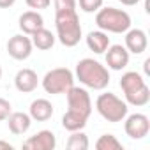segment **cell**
<instances>
[{"mask_svg":"<svg viewBox=\"0 0 150 150\" xmlns=\"http://www.w3.org/2000/svg\"><path fill=\"white\" fill-rule=\"evenodd\" d=\"M11 111H13L11 103H9L7 99H2V97H0V120H6V118L11 115Z\"/></svg>","mask_w":150,"mask_h":150,"instance_id":"d4e9b609","label":"cell"},{"mask_svg":"<svg viewBox=\"0 0 150 150\" xmlns=\"http://www.w3.org/2000/svg\"><path fill=\"white\" fill-rule=\"evenodd\" d=\"M28 115L35 122H46L53 117V104L48 99H35L30 104Z\"/></svg>","mask_w":150,"mask_h":150,"instance_id":"2e32d148","label":"cell"},{"mask_svg":"<svg viewBox=\"0 0 150 150\" xmlns=\"http://www.w3.org/2000/svg\"><path fill=\"white\" fill-rule=\"evenodd\" d=\"M118 2H120L122 6H129V7H131V6H136L139 0H118Z\"/></svg>","mask_w":150,"mask_h":150,"instance_id":"83f0119b","label":"cell"},{"mask_svg":"<svg viewBox=\"0 0 150 150\" xmlns=\"http://www.w3.org/2000/svg\"><path fill=\"white\" fill-rule=\"evenodd\" d=\"M120 88L125 96V103L131 106H146L150 101V88L145 78L136 71H127L120 78Z\"/></svg>","mask_w":150,"mask_h":150,"instance_id":"3957f363","label":"cell"},{"mask_svg":"<svg viewBox=\"0 0 150 150\" xmlns=\"http://www.w3.org/2000/svg\"><path fill=\"white\" fill-rule=\"evenodd\" d=\"M41 83L46 94H51V96L65 94L74 85V74L67 67H55L44 74Z\"/></svg>","mask_w":150,"mask_h":150,"instance_id":"8992f818","label":"cell"},{"mask_svg":"<svg viewBox=\"0 0 150 150\" xmlns=\"http://www.w3.org/2000/svg\"><path fill=\"white\" fill-rule=\"evenodd\" d=\"M69 150H87L88 148V136L83 131H74L67 139Z\"/></svg>","mask_w":150,"mask_h":150,"instance_id":"ffe728a7","label":"cell"},{"mask_svg":"<svg viewBox=\"0 0 150 150\" xmlns=\"http://www.w3.org/2000/svg\"><path fill=\"white\" fill-rule=\"evenodd\" d=\"M18 27L21 30V34H27V35H32L35 30L42 28L44 27V18L39 14V11H27L20 16L18 20Z\"/></svg>","mask_w":150,"mask_h":150,"instance_id":"5bb4252c","label":"cell"},{"mask_svg":"<svg viewBox=\"0 0 150 150\" xmlns=\"http://www.w3.org/2000/svg\"><path fill=\"white\" fill-rule=\"evenodd\" d=\"M55 146H57V138L48 129H42V131L35 132L34 136H30L23 143L25 150H53Z\"/></svg>","mask_w":150,"mask_h":150,"instance_id":"8fae6325","label":"cell"},{"mask_svg":"<svg viewBox=\"0 0 150 150\" xmlns=\"http://www.w3.org/2000/svg\"><path fill=\"white\" fill-rule=\"evenodd\" d=\"M78 4L83 13H97L103 7L104 0H78Z\"/></svg>","mask_w":150,"mask_h":150,"instance_id":"7402d4cb","label":"cell"},{"mask_svg":"<svg viewBox=\"0 0 150 150\" xmlns=\"http://www.w3.org/2000/svg\"><path fill=\"white\" fill-rule=\"evenodd\" d=\"M87 46L90 51L101 55L108 50L110 46V37H108V32H103V30H92L88 32L87 35Z\"/></svg>","mask_w":150,"mask_h":150,"instance_id":"e0dca14e","label":"cell"},{"mask_svg":"<svg viewBox=\"0 0 150 150\" xmlns=\"http://www.w3.org/2000/svg\"><path fill=\"white\" fill-rule=\"evenodd\" d=\"M0 78H2V65H0Z\"/></svg>","mask_w":150,"mask_h":150,"instance_id":"f1b7e54d","label":"cell"},{"mask_svg":"<svg viewBox=\"0 0 150 150\" xmlns=\"http://www.w3.org/2000/svg\"><path fill=\"white\" fill-rule=\"evenodd\" d=\"M39 85V78H37V72L34 69H20L16 72V76H14V87L18 92L21 94H30L37 88Z\"/></svg>","mask_w":150,"mask_h":150,"instance_id":"7c38bea8","label":"cell"},{"mask_svg":"<svg viewBox=\"0 0 150 150\" xmlns=\"http://www.w3.org/2000/svg\"><path fill=\"white\" fill-rule=\"evenodd\" d=\"M87 117L83 115H78V113H74V111H65L64 117H62V125L65 131L69 132H74V131H83V127L87 125Z\"/></svg>","mask_w":150,"mask_h":150,"instance_id":"d6986e66","label":"cell"},{"mask_svg":"<svg viewBox=\"0 0 150 150\" xmlns=\"http://www.w3.org/2000/svg\"><path fill=\"white\" fill-rule=\"evenodd\" d=\"M124 131L131 139H141L150 131V120L143 113H132L124 118Z\"/></svg>","mask_w":150,"mask_h":150,"instance_id":"ba28073f","label":"cell"},{"mask_svg":"<svg viewBox=\"0 0 150 150\" xmlns=\"http://www.w3.org/2000/svg\"><path fill=\"white\" fill-rule=\"evenodd\" d=\"M146 46H148V37H146L145 30L129 28L125 32V48H127L129 53L141 55L143 51H146Z\"/></svg>","mask_w":150,"mask_h":150,"instance_id":"4fadbf2b","label":"cell"},{"mask_svg":"<svg viewBox=\"0 0 150 150\" xmlns=\"http://www.w3.org/2000/svg\"><path fill=\"white\" fill-rule=\"evenodd\" d=\"M76 9V0H55V11Z\"/></svg>","mask_w":150,"mask_h":150,"instance_id":"cb8c5ba5","label":"cell"},{"mask_svg":"<svg viewBox=\"0 0 150 150\" xmlns=\"http://www.w3.org/2000/svg\"><path fill=\"white\" fill-rule=\"evenodd\" d=\"M104 53H106V65H108V69L122 71V69L127 67V64H129V51H127L125 46H122V44H113L111 46L110 44Z\"/></svg>","mask_w":150,"mask_h":150,"instance_id":"30bf717a","label":"cell"},{"mask_svg":"<svg viewBox=\"0 0 150 150\" xmlns=\"http://www.w3.org/2000/svg\"><path fill=\"white\" fill-rule=\"evenodd\" d=\"M7 53L14 60H27L32 55V39L27 34H16L7 41Z\"/></svg>","mask_w":150,"mask_h":150,"instance_id":"9c48e42d","label":"cell"},{"mask_svg":"<svg viewBox=\"0 0 150 150\" xmlns=\"http://www.w3.org/2000/svg\"><path fill=\"white\" fill-rule=\"evenodd\" d=\"M16 4V0H0V9H9Z\"/></svg>","mask_w":150,"mask_h":150,"instance_id":"484cf974","label":"cell"},{"mask_svg":"<svg viewBox=\"0 0 150 150\" xmlns=\"http://www.w3.org/2000/svg\"><path fill=\"white\" fill-rule=\"evenodd\" d=\"M14 146L9 143V141H2V139H0V150H13Z\"/></svg>","mask_w":150,"mask_h":150,"instance_id":"4316f807","label":"cell"},{"mask_svg":"<svg viewBox=\"0 0 150 150\" xmlns=\"http://www.w3.org/2000/svg\"><path fill=\"white\" fill-rule=\"evenodd\" d=\"M76 80L92 90H104L110 85V71L94 58H81L76 64Z\"/></svg>","mask_w":150,"mask_h":150,"instance_id":"6da1fadb","label":"cell"},{"mask_svg":"<svg viewBox=\"0 0 150 150\" xmlns=\"http://www.w3.org/2000/svg\"><path fill=\"white\" fill-rule=\"evenodd\" d=\"M67 104H69V111H74L78 115H83V117H90L92 115V99H90V94L81 88V87H71L67 92Z\"/></svg>","mask_w":150,"mask_h":150,"instance_id":"52a82bcc","label":"cell"},{"mask_svg":"<svg viewBox=\"0 0 150 150\" xmlns=\"http://www.w3.org/2000/svg\"><path fill=\"white\" fill-rule=\"evenodd\" d=\"M96 25L103 32L125 34L131 28V16L127 11L117 7H101L96 14Z\"/></svg>","mask_w":150,"mask_h":150,"instance_id":"277c9868","label":"cell"},{"mask_svg":"<svg viewBox=\"0 0 150 150\" xmlns=\"http://www.w3.org/2000/svg\"><path fill=\"white\" fill-rule=\"evenodd\" d=\"M6 120H7L9 131H11L13 134H16V136L25 134V132L30 129V125H32L30 115H28V113H23V111H14V113L11 111V115H9Z\"/></svg>","mask_w":150,"mask_h":150,"instance_id":"9a60e30c","label":"cell"},{"mask_svg":"<svg viewBox=\"0 0 150 150\" xmlns=\"http://www.w3.org/2000/svg\"><path fill=\"white\" fill-rule=\"evenodd\" d=\"M96 148L97 150H122L124 145L117 139V136H113V134H103L96 141Z\"/></svg>","mask_w":150,"mask_h":150,"instance_id":"44dd1931","label":"cell"},{"mask_svg":"<svg viewBox=\"0 0 150 150\" xmlns=\"http://www.w3.org/2000/svg\"><path fill=\"white\" fill-rule=\"evenodd\" d=\"M32 44L37 48V50H41V51H48V50H51L53 48V44H55V35L48 30V28H39V30H35L32 35Z\"/></svg>","mask_w":150,"mask_h":150,"instance_id":"ac0fdd59","label":"cell"},{"mask_svg":"<svg viewBox=\"0 0 150 150\" xmlns=\"http://www.w3.org/2000/svg\"><path fill=\"white\" fill-rule=\"evenodd\" d=\"M25 4H27L30 9H34V11H41V9L50 7L51 0H25Z\"/></svg>","mask_w":150,"mask_h":150,"instance_id":"603a6c76","label":"cell"},{"mask_svg":"<svg viewBox=\"0 0 150 150\" xmlns=\"http://www.w3.org/2000/svg\"><path fill=\"white\" fill-rule=\"evenodd\" d=\"M55 27H57L58 41L65 48H74L80 42L81 25H80V18L76 14V9L55 11Z\"/></svg>","mask_w":150,"mask_h":150,"instance_id":"7a4b0ae2","label":"cell"},{"mask_svg":"<svg viewBox=\"0 0 150 150\" xmlns=\"http://www.w3.org/2000/svg\"><path fill=\"white\" fill-rule=\"evenodd\" d=\"M96 110L104 120L113 122V124L124 122V118L127 117V111H129L127 103L111 92H104L96 99Z\"/></svg>","mask_w":150,"mask_h":150,"instance_id":"5b68a950","label":"cell"}]
</instances>
